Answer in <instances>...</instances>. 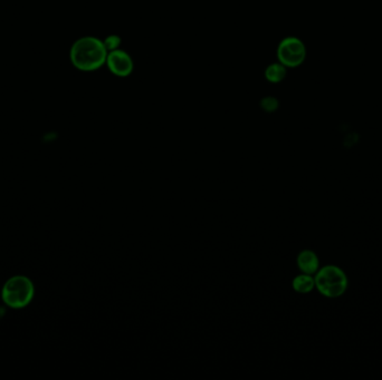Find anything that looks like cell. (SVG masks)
Listing matches in <instances>:
<instances>
[{
	"label": "cell",
	"mask_w": 382,
	"mask_h": 380,
	"mask_svg": "<svg viewBox=\"0 0 382 380\" xmlns=\"http://www.w3.org/2000/svg\"><path fill=\"white\" fill-rule=\"evenodd\" d=\"M108 50L101 39L93 36L78 38L71 48L73 66L82 72H93L106 65Z\"/></svg>",
	"instance_id": "6da1fadb"
},
{
	"label": "cell",
	"mask_w": 382,
	"mask_h": 380,
	"mask_svg": "<svg viewBox=\"0 0 382 380\" xmlns=\"http://www.w3.org/2000/svg\"><path fill=\"white\" fill-rule=\"evenodd\" d=\"M35 297V286L26 276L11 277L3 284L1 299L10 309H22L31 305Z\"/></svg>",
	"instance_id": "7a4b0ae2"
},
{
	"label": "cell",
	"mask_w": 382,
	"mask_h": 380,
	"mask_svg": "<svg viewBox=\"0 0 382 380\" xmlns=\"http://www.w3.org/2000/svg\"><path fill=\"white\" fill-rule=\"evenodd\" d=\"M314 276L316 289L325 298L335 299L342 297L349 288V279L338 265H324Z\"/></svg>",
	"instance_id": "3957f363"
},
{
	"label": "cell",
	"mask_w": 382,
	"mask_h": 380,
	"mask_svg": "<svg viewBox=\"0 0 382 380\" xmlns=\"http://www.w3.org/2000/svg\"><path fill=\"white\" fill-rule=\"evenodd\" d=\"M277 58L286 68H295L304 63L306 48L297 37H286L277 48Z\"/></svg>",
	"instance_id": "277c9868"
},
{
	"label": "cell",
	"mask_w": 382,
	"mask_h": 380,
	"mask_svg": "<svg viewBox=\"0 0 382 380\" xmlns=\"http://www.w3.org/2000/svg\"><path fill=\"white\" fill-rule=\"evenodd\" d=\"M106 66L112 74L118 78H127L134 68L132 57L125 50H115L108 52Z\"/></svg>",
	"instance_id": "5b68a950"
},
{
	"label": "cell",
	"mask_w": 382,
	"mask_h": 380,
	"mask_svg": "<svg viewBox=\"0 0 382 380\" xmlns=\"http://www.w3.org/2000/svg\"><path fill=\"white\" fill-rule=\"evenodd\" d=\"M297 267L306 275L313 276L320 269V260L316 252L312 250H303L297 256Z\"/></svg>",
	"instance_id": "8992f818"
},
{
	"label": "cell",
	"mask_w": 382,
	"mask_h": 380,
	"mask_svg": "<svg viewBox=\"0 0 382 380\" xmlns=\"http://www.w3.org/2000/svg\"><path fill=\"white\" fill-rule=\"evenodd\" d=\"M292 286H293L294 291L306 295V293L313 291L316 288V280H314L313 276L303 273V275L297 276V278H294Z\"/></svg>",
	"instance_id": "52a82bcc"
},
{
	"label": "cell",
	"mask_w": 382,
	"mask_h": 380,
	"mask_svg": "<svg viewBox=\"0 0 382 380\" xmlns=\"http://www.w3.org/2000/svg\"><path fill=\"white\" fill-rule=\"evenodd\" d=\"M266 80H269V83L278 84L283 82V80L286 78V67L278 63H273L267 66L265 71Z\"/></svg>",
	"instance_id": "ba28073f"
},
{
	"label": "cell",
	"mask_w": 382,
	"mask_h": 380,
	"mask_svg": "<svg viewBox=\"0 0 382 380\" xmlns=\"http://www.w3.org/2000/svg\"><path fill=\"white\" fill-rule=\"evenodd\" d=\"M260 108H263L265 112L271 113V112H275L277 108H278V101L275 97H265L260 102Z\"/></svg>",
	"instance_id": "9c48e42d"
},
{
	"label": "cell",
	"mask_w": 382,
	"mask_h": 380,
	"mask_svg": "<svg viewBox=\"0 0 382 380\" xmlns=\"http://www.w3.org/2000/svg\"><path fill=\"white\" fill-rule=\"evenodd\" d=\"M103 43L106 45L108 52H112V50H119L120 45H121L122 41H121V38L118 35H110V36L106 37L103 41Z\"/></svg>",
	"instance_id": "30bf717a"
}]
</instances>
